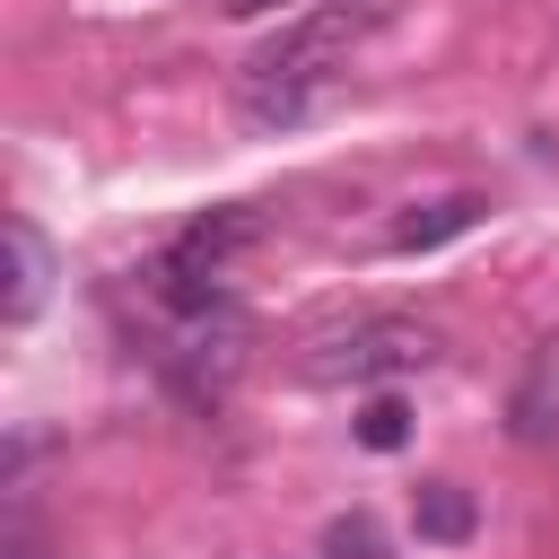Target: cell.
I'll return each mask as SVG.
<instances>
[{
    "label": "cell",
    "instance_id": "8992f818",
    "mask_svg": "<svg viewBox=\"0 0 559 559\" xmlns=\"http://www.w3.org/2000/svg\"><path fill=\"white\" fill-rule=\"evenodd\" d=\"M515 437L524 445H559V349L515 384Z\"/></svg>",
    "mask_w": 559,
    "mask_h": 559
},
{
    "label": "cell",
    "instance_id": "3957f363",
    "mask_svg": "<svg viewBox=\"0 0 559 559\" xmlns=\"http://www.w3.org/2000/svg\"><path fill=\"white\" fill-rule=\"evenodd\" d=\"M44 288H52V253H44V236L26 218H9V323H35Z\"/></svg>",
    "mask_w": 559,
    "mask_h": 559
},
{
    "label": "cell",
    "instance_id": "ba28073f",
    "mask_svg": "<svg viewBox=\"0 0 559 559\" xmlns=\"http://www.w3.org/2000/svg\"><path fill=\"white\" fill-rule=\"evenodd\" d=\"M323 559H384L376 515H332V524H323Z\"/></svg>",
    "mask_w": 559,
    "mask_h": 559
},
{
    "label": "cell",
    "instance_id": "277c9868",
    "mask_svg": "<svg viewBox=\"0 0 559 559\" xmlns=\"http://www.w3.org/2000/svg\"><path fill=\"white\" fill-rule=\"evenodd\" d=\"M480 192H445V201H428V210H411V218H393V245L402 253H428V245H445V236H463V227H480Z\"/></svg>",
    "mask_w": 559,
    "mask_h": 559
},
{
    "label": "cell",
    "instance_id": "7a4b0ae2",
    "mask_svg": "<svg viewBox=\"0 0 559 559\" xmlns=\"http://www.w3.org/2000/svg\"><path fill=\"white\" fill-rule=\"evenodd\" d=\"M437 323L419 314H349V323H323L306 332L297 349V376L306 384H384V376H419L437 367Z\"/></svg>",
    "mask_w": 559,
    "mask_h": 559
},
{
    "label": "cell",
    "instance_id": "52a82bcc",
    "mask_svg": "<svg viewBox=\"0 0 559 559\" xmlns=\"http://www.w3.org/2000/svg\"><path fill=\"white\" fill-rule=\"evenodd\" d=\"M358 445H367V454H402V445H411V411H402L393 393H376V402L358 411Z\"/></svg>",
    "mask_w": 559,
    "mask_h": 559
},
{
    "label": "cell",
    "instance_id": "9c48e42d",
    "mask_svg": "<svg viewBox=\"0 0 559 559\" xmlns=\"http://www.w3.org/2000/svg\"><path fill=\"white\" fill-rule=\"evenodd\" d=\"M227 9H236V17H262V9H280V0H227Z\"/></svg>",
    "mask_w": 559,
    "mask_h": 559
},
{
    "label": "cell",
    "instance_id": "5b68a950",
    "mask_svg": "<svg viewBox=\"0 0 559 559\" xmlns=\"http://www.w3.org/2000/svg\"><path fill=\"white\" fill-rule=\"evenodd\" d=\"M411 524H419V542H472L480 507H472V489H463V480H419Z\"/></svg>",
    "mask_w": 559,
    "mask_h": 559
},
{
    "label": "cell",
    "instance_id": "6da1fadb",
    "mask_svg": "<svg viewBox=\"0 0 559 559\" xmlns=\"http://www.w3.org/2000/svg\"><path fill=\"white\" fill-rule=\"evenodd\" d=\"M349 44H358V9H314V17L280 26V35L245 61V87H236L245 131H297V122L332 96Z\"/></svg>",
    "mask_w": 559,
    "mask_h": 559
}]
</instances>
